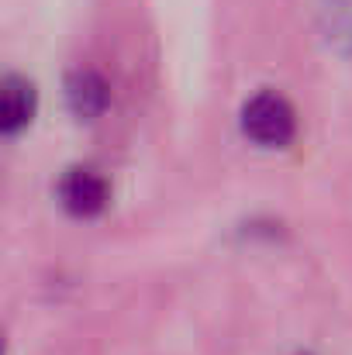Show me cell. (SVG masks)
Listing matches in <instances>:
<instances>
[{
    "label": "cell",
    "mask_w": 352,
    "mask_h": 355,
    "mask_svg": "<svg viewBox=\"0 0 352 355\" xmlns=\"http://www.w3.org/2000/svg\"><path fill=\"white\" fill-rule=\"evenodd\" d=\"M242 131L255 141V145H266V148H280L294 138L297 131V114L290 107L287 97L273 94V90H262L255 97L245 101L242 107Z\"/></svg>",
    "instance_id": "6da1fadb"
},
{
    "label": "cell",
    "mask_w": 352,
    "mask_h": 355,
    "mask_svg": "<svg viewBox=\"0 0 352 355\" xmlns=\"http://www.w3.org/2000/svg\"><path fill=\"white\" fill-rule=\"evenodd\" d=\"M59 200L76 218H94L108 207V180L90 166H73L59 180Z\"/></svg>",
    "instance_id": "7a4b0ae2"
},
{
    "label": "cell",
    "mask_w": 352,
    "mask_h": 355,
    "mask_svg": "<svg viewBox=\"0 0 352 355\" xmlns=\"http://www.w3.org/2000/svg\"><path fill=\"white\" fill-rule=\"evenodd\" d=\"M108 101H111V90H108V83H104L101 73H94V69H73L66 76V104H69V111L76 118L90 121V118H97V114H104Z\"/></svg>",
    "instance_id": "3957f363"
},
{
    "label": "cell",
    "mask_w": 352,
    "mask_h": 355,
    "mask_svg": "<svg viewBox=\"0 0 352 355\" xmlns=\"http://www.w3.org/2000/svg\"><path fill=\"white\" fill-rule=\"evenodd\" d=\"M35 87L31 80L17 76V73H7L3 83H0V128L3 135H17L28 121L35 118Z\"/></svg>",
    "instance_id": "277c9868"
},
{
    "label": "cell",
    "mask_w": 352,
    "mask_h": 355,
    "mask_svg": "<svg viewBox=\"0 0 352 355\" xmlns=\"http://www.w3.org/2000/svg\"><path fill=\"white\" fill-rule=\"evenodd\" d=\"M318 28L335 52L352 55V0H318Z\"/></svg>",
    "instance_id": "5b68a950"
}]
</instances>
